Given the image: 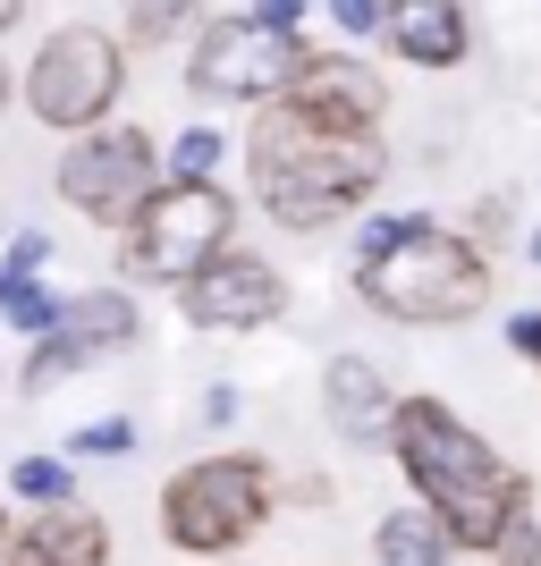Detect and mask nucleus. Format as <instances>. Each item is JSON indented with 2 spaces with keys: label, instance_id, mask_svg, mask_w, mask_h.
I'll return each mask as SVG.
<instances>
[{
  "label": "nucleus",
  "instance_id": "obj_15",
  "mask_svg": "<svg viewBox=\"0 0 541 566\" xmlns=\"http://www.w3.org/2000/svg\"><path fill=\"white\" fill-rule=\"evenodd\" d=\"M373 566H457V542L431 524V507L398 499L373 516Z\"/></svg>",
  "mask_w": 541,
  "mask_h": 566
},
{
  "label": "nucleus",
  "instance_id": "obj_32",
  "mask_svg": "<svg viewBox=\"0 0 541 566\" xmlns=\"http://www.w3.org/2000/svg\"><path fill=\"white\" fill-rule=\"evenodd\" d=\"M18 111V69H9V60H0V118Z\"/></svg>",
  "mask_w": 541,
  "mask_h": 566
},
{
  "label": "nucleus",
  "instance_id": "obj_16",
  "mask_svg": "<svg viewBox=\"0 0 541 566\" xmlns=\"http://www.w3.org/2000/svg\"><path fill=\"white\" fill-rule=\"evenodd\" d=\"M204 18H212L204 0H127L111 34L127 43V60H153V51H169V43H195Z\"/></svg>",
  "mask_w": 541,
  "mask_h": 566
},
{
  "label": "nucleus",
  "instance_id": "obj_9",
  "mask_svg": "<svg viewBox=\"0 0 541 566\" xmlns=\"http://www.w3.org/2000/svg\"><path fill=\"white\" fill-rule=\"evenodd\" d=\"M288 271L271 254H254V245H220L204 271H195L187 287H178V313H187V331L204 338H254L271 331V322H288Z\"/></svg>",
  "mask_w": 541,
  "mask_h": 566
},
{
  "label": "nucleus",
  "instance_id": "obj_30",
  "mask_svg": "<svg viewBox=\"0 0 541 566\" xmlns=\"http://www.w3.org/2000/svg\"><path fill=\"white\" fill-rule=\"evenodd\" d=\"M288 499H296V507H330V499H339V482H330V473H296V482H288Z\"/></svg>",
  "mask_w": 541,
  "mask_h": 566
},
{
  "label": "nucleus",
  "instance_id": "obj_12",
  "mask_svg": "<svg viewBox=\"0 0 541 566\" xmlns=\"http://www.w3.org/2000/svg\"><path fill=\"white\" fill-rule=\"evenodd\" d=\"M389 406H398V389H389V373H381L373 355L347 347V355H330V364H322V415H330V431H339L355 457H381Z\"/></svg>",
  "mask_w": 541,
  "mask_h": 566
},
{
  "label": "nucleus",
  "instance_id": "obj_1",
  "mask_svg": "<svg viewBox=\"0 0 541 566\" xmlns=\"http://www.w3.org/2000/svg\"><path fill=\"white\" fill-rule=\"evenodd\" d=\"M381 457L398 465L406 499L431 507V524L457 542V558H482V549L499 542V524L517 516V507H533V473L508 465V457L448 398H431V389H398L389 431H381Z\"/></svg>",
  "mask_w": 541,
  "mask_h": 566
},
{
  "label": "nucleus",
  "instance_id": "obj_33",
  "mask_svg": "<svg viewBox=\"0 0 541 566\" xmlns=\"http://www.w3.org/2000/svg\"><path fill=\"white\" fill-rule=\"evenodd\" d=\"M25 9H34V0H0V34H18V25H25Z\"/></svg>",
  "mask_w": 541,
  "mask_h": 566
},
{
  "label": "nucleus",
  "instance_id": "obj_25",
  "mask_svg": "<svg viewBox=\"0 0 541 566\" xmlns=\"http://www.w3.org/2000/svg\"><path fill=\"white\" fill-rule=\"evenodd\" d=\"M313 9L330 18V34H339L347 51H373V34H381V0H313Z\"/></svg>",
  "mask_w": 541,
  "mask_h": 566
},
{
  "label": "nucleus",
  "instance_id": "obj_2",
  "mask_svg": "<svg viewBox=\"0 0 541 566\" xmlns=\"http://www.w3.org/2000/svg\"><path fill=\"white\" fill-rule=\"evenodd\" d=\"M246 153V195L254 212L288 237L347 229L355 212H373L381 178H389V144L381 136H330L313 118H296L288 102H254L237 127Z\"/></svg>",
  "mask_w": 541,
  "mask_h": 566
},
{
  "label": "nucleus",
  "instance_id": "obj_5",
  "mask_svg": "<svg viewBox=\"0 0 541 566\" xmlns=\"http://www.w3.org/2000/svg\"><path fill=\"white\" fill-rule=\"evenodd\" d=\"M220 245H237V195L220 178H162L118 229V280L178 296Z\"/></svg>",
  "mask_w": 541,
  "mask_h": 566
},
{
  "label": "nucleus",
  "instance_id": "obj_34",
  "mask_svg": "<svg viewBox=\"0 0 541 566\" xmlns=\"http://www.w3.org/2000/svg\"><path fill=\"white\" fill-rule=\"evenodd\" d=\"M524 262H533V271H541V229H533V237H524Z\"/></svg>",
  "mask_w": 541,
  "mask_h": 566
},
{
  "label": "nucleus",
  "instance_id": "obj_19",
  "mask_svg": "<svg viewBox=\"0 0 541 566\" xmlns=\"http://www.w3.org/2000/svg\"><path fill=\"white\" fill-rule=\"evenodd\" d=\"M94 355H85V338H69V331H51V338H25V355H18V398H51V389H69L76 373H85Z\"/></svg>",
  "mask_w": 541,
  "mask_h": 566
},
{
  "label": "nucleus",
  "instance_id": "obj_24",
  "mask_svg": "<svg viewBox=\"0 0 541 566\" xmlns=\"http://www.w3.org/2000/svg\"><path fill=\"white\" fill-rule=\"evenodd\" d=\"M482 558H491V566H541V507H517Z\"/></svg>",
  "mask_w": 541,
  "mask_h": 566
},
{
  "label": "nucleus",
  "instance_id": "obj_11",
  "mask_svg": "<svg viewBox=\"0 0 541 566\" xmlns=\"http://www.w3.org/2000/svg\"><path fill=\"white\" fill-rule=\"evenodd\" d=\"M398 69L448 76L474 60V9L466 0H381V34H373Z\"/></svg>",
  "mask_w": 541,
  "mask_h": 566
},
{
  "label": "nucleus",
  "instance_id": "obj_6",
  "mask_svg": "<svg viewBox=\"0 0 541 566\" xmlns=\"http://www.w3.org/2000/svg\"><path fill=\"white\" fill-rule=\"evenodd\" d=\"M127 69L136 60H127V43L102 18H69V25H51L34 43V60L18 69V111L34 127H51V136H85L102 118H118Z\"/></svg>",
  "mask_w": 541,
  "mask_h": 566
},
{
  "label": "nucleus",
  "instance_id": "obj_22",
  "mask_svg": "<svg viewBox=\"0 0 541 566\" xmlns=\"http://www.w3.org/2000/svg\"><path fill=\"white\" fill-rule=\"evenodd\" d=\"M424 220L431 212H355L347 220V262H381V254H389V245H406V237H415V229H424Z\"/></svg>",
  "mask_w": 541,
  "mask_h": 566
},
{
  "label": "nucleus",
  "instance_id": "obj_29",
  "mask_svg": "<svg viewBox=\"0 0 541 566\" xmlns=\"http://www.w3.org/2000/svg\"><path fill=\"white\" fill-rule=\"evenodd\" d=\"M254 25H271V34H305V18H313V0H254L246 9Z\"/></svg>",
  "mask_w": 541,
  "mask_h": 566
},
{
  "label": "nucleus",
  "instance_id": "obj_3",
  "mask_svg": "<svg viewBox=\"0 0 541 566\" xmlns=\"http://www.w3.org/2000/svg\"><path fill=\"white\" fill-rule=\"evenodd\" d=\"M288 507V482L262 449H212V457H187V465L162 482V542L178 558H204V566H229L262 542V524Z\"/></svg>",
  "mask_w": 541,
  "mask_h": 566
},
{
  "label": "nucleus",
  "instance_id": "obj_21",
  "mask_svg": "<svg viewBox=\"0 0 541 566\" xmlns=\"http://www.w3.org/2000/svg\"><path fill=\"white\" fill-rule=\"evenodd\" d=\"M136 440H144L136 415H94V423L69 431V449H60V457H69V465H118V457H136Z\"/></svg>",
  "mask_w": 541,
  "mask_h": 566
},
{
  "label": "nucleus",
  "instance_id": "obj_17",
  "mask_svg": "<svg viewBox=\"0 0 541 566\" xmlns=\"http://www.w3.org/2000/svg\"><path fill=\"white\" fill-rule=\"evenodd\" d=\"M9 507H18V516H43V507H76V499H85V482H76V465L60 449H25L18 465H9Z\"/></svg>",
  "mask_w": 541,
  "mask_h": 566
},
{
  "label": "nucleus",
  "instance_id": "obj_18",
  "mask_svg": "<svg viewBox=\"0 0 541 566\" xmlns=\"http://www.w3.org/2000/svg\"><path fill=\"white\" fill-rule=\"evenodd\" d=\"M60 322H69V287H51V271H34V280L0 271V331H18V338H51Z\"/></svg>",
  "mask_w": 541,
  "mask_h": 566
},
{
  "label": "nucleus",
  "instance_id": "obj_20",
  "mask_svg": "<svg viewBox=\"0 0 541 566\" xmlns=\"http://www.w3.org/2000/svg\"><path fill=\"white\" fill-rule=\"evenodd\" d=\"M220 169H229V136H220L212 118H187L162 144V178H220Z\"/></svg>",
  "mask_w": 541,
  "mask_h": 566
},
{
  "label": "nucleus",
  "instance_id": "obj_26",
  "mask_svg": "<svg viewBox=\"0 0 541 566\" xmlns=\"http://www.w3.org/2000/svg\"><path fill=\"white\" fill-rule=\"evenodd\" d=\"M0 271H18V280L51 271V237L43 229H0Z\"/></svg>",
  "mask_w": 541,
  "mask_h": 566
},
{
  "label": "nucleus",
  "instance_id": "obj_35",
  "mask_svg": "<svg viewBox=\"0 0 541 566\" xmlns=\"http://www.w3.org/2000/svg\"><path fill=\"white\" fill-rule=\"evenodd\" d=\"M457 566H491V558H457Z\"/></svg>",
  "mask_w": 541,
  "mask_h": 566
},
{
  "label": "nucleus",
  "instance_id": "obj_23",
  "mask_svg": "<svg viewBox=\"0 0 541 566\" xmlns=\"http://www.w3.org/2000/svg\"><path fill=\"white\" fill-rule=\"evenodd\" d=\"M508 229H517V203H508V195H474L466 220H457V237H466L474 254H499V245H508Z\"/></svg>",
  "mask_w": 541,
  "mask_h": 566
},
{
  "label": "nucleus",
  "instance_id": "obj_31",
  "mask_svg": "<svg viewBox=\"0 0 541 566\" xmlns=\"http://www.w3.org/2000/svg\"><path fill=\"white\" fill-rule=\"evenodd\" d=\"M9 542H18V507L0 499V566H9Z\"/></svg>",
  "mask_w": 541,
  "mask_h": 566
},
{
  "label": "nucleus",
  "instance_id": "obj_28",
  "mask_svg": "<svg viewBox=\"0 0 541 566\" xmlns=\"http://www.w3.org/2000/svg\"><path fill=\"white\" fill-rule=\"evenodd\" d=\"M237 415H246V389H237V380H212V389L195 398V423H204V431H229Z\"/></svg>",
  "mask_w": 541,
  "mask_h": 566
},
{
  "label": "nucleus",
  "instance_id": "obj_8",
  "mask_svg": "<svg viewBox=\"0 0 541 566\" xmlns=\"http://www.w3.org/2000/svg\"><path fill=\"white\" fill-rule=\"evenodd\" d=\"M305 34H271V25H254L246 9H229V18H204V34L187 43V94L212 102V111H254V102H280L288 76L305 69Z\"/></svg>",
  "mask_w": 541,
  "mask_h": 566
},
{
  "label": "nucleus",
  "instance_id": "obj_36",
  "mask_svg": "<svg viewBox=\"0 0 541 566\" xmlns=\"http://www.w3.org/2000/svg\"><path fill=\"white\" fill-rule=\"evenodd\" d=\"M229 566H237V558H229Z\"/></svg>",
  "mask_w": 541,
  "mask_h": 566
},
{
  "label": "nucleus",
  "instance_id": "obj_13",
  "mask_svg": "<svg viewBox=\"0 0 541 566\" xmlns=\"http://www.w3.org/2000/svg\"><path fill=\"white\" fill-rule=\"evenodd\" d=\"M118 533L102 507H43V516H18V542H9V566H111Z\"/></svg>",
  "mask_w": 541,
  "mask_h": 566
},
{
  "label": "nucleus",
  "instance_id": "obj_14",
  "mask_svg": "<svg viewBox=\"0 0 541 566\" xmlns=\"http://www.w3.org/2000/svg\"><path fill=\"white\" fill-rule=\"evenodd\" d=\"M69 338H85V355H118V347H136L144 338V305H136V287L111 280V287H76L69 296V322H60Z\"/></svg>",
  "mask_w": 541,
  "mask_h": 566
},
{
  "label": "nucleus",
  "instance_id": "obj_27",
  "mask_svg": "<svg viewBox=\"0 0 541 566\" xmlns=\"http://www.w3.org/2000/svg\"><path fill=\"white\" fill-rule=\"evenodd\" d=\"M499 338H508V355H517L524 373L541 380V305H517L508 322H499Z\"/></svg>",
  "mask_w": 541,
  "mask_h": 566
},
{
  "label": "nucleus",
  "instance_id": "obj_7",
  "mask_svg": "<svg viewBox=\"0 0 541 566\" xmlns=\"http://www.w3.org/2000/svg\"><path fill=\"white\" fill-rule=\"evenodd\" d=\"M51 187H60V203H69L76 220H94L102 237H118L136 220V203L162 187V144L144 136L136 118H102V127L60 144Z\"/></svg>",
  "mask_w": 541,
  "mask_h": 566
},
{
  "label": "nucleus",
  "instance_id": "obj_10",
  "mask_svg": "<svg viewBox=\"0 0 541 566\" xmlns=\"http://www.w3.org/2000/svg\"><path fill=\"white\" fill-rule=\"evenodd\" d=\"M288 111L313 118V127H330V136H381V118H389V76L364 60V51L347 43H313L305 51V69L288 76Z\"/></svg>",
  "mask_w": 541,
  "mask_h": 566
},
{
  "label": "nucleus",
  "instance_id": "obj_4",
  "mask_svg": "<svg viewBox=\"0 0 541 566\" xmlns=\"http://www.w3.org/2000/svg\"><path fill=\"white\" fill-rule=\"evenodd\" d=\"M347 287H355L364 313L398 322V331H457V322H474V313L499 296V271H491V254H474L448 220H424V229L406 237V245H389L381 262H347Z\"/></svg>",
  "mask_w": 541,
  "mask_h": 566
}]
</instances>
